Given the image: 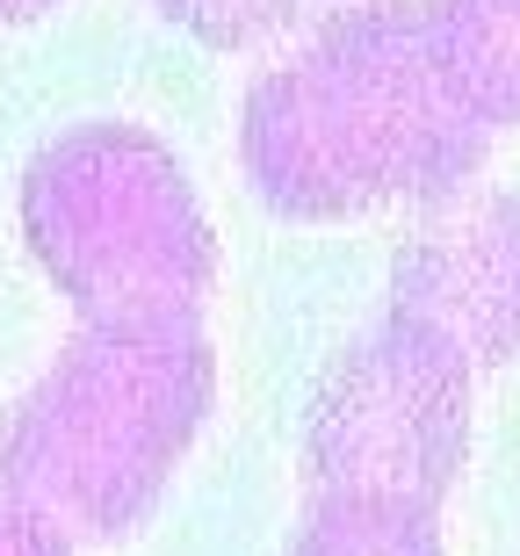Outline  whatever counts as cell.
<instances>
[{
  "label": "cell",
  "mask_w": 520,
  "mask_h": 556,
  "mask_svg": "<svg viewBox=\"0 0 520 556\" xmlns=\"http://www.w3.org/2000/svg\"><path fill=\"white\" fill-rule=\"evenodd\" d=\"M0 556H73V542H65L43 514L0 506Z\"/></svg>",
  "instance_id": "9c48e42d"
},
{
  "label": "cell",
  "mask_w": 520,
  "mask_h": 556,
  "mask_svg": "<svg viewBox=\"0 0 520 556\" xmlns=\"http://www.w3.org/2000/svg\"><path fill=\"white\" fill-rule=\"evenodd\" d=\"M427 59L448 102L484 130H520V0H419Z\"/></svg>",
  "instance_id": "8992f818"
},
{
  "label": "cell",
  "mask_w": 520,
  "mask_h": 556,
  "mask_svg": "<svg viewBox=\"0 0 520 556\" xmlns=\"http://www.w3.org/2000/svg\"><path fill=\"white\" fill-rule=\"evenodd\" d=\"M160 22L188 29L195 43L210 51H246V43H268L282 37L296 15H304V0H152Z\"/></svg>",
  "instance_id": "ba28073f"
},
{
  "label": "cell",
  "mask_w": 520,
  "mask_h": 556,
  "mask_svg": "<svg viewBox=\"0 0 520 556\" xmlns=\"http://www.w3.org/2000/svg\"><path fill=\"white\" fill-rule=\"evenodd\" d=\"M51 8H65V0H0V22H43Z\"/></svg>",
  "instance_id": "30bf717a"
},
{
  "label": "cell",
  "mask_w": 520,
  "mask_h": 556,
  "mask_svg": "<svg viewBox=\"0 0 520 556\" xmlns=\"http://www.w3.org/2000/svg\"><path fill=\"white\" fill-rule=\"evenodd\" d=\"M391 311L427 318L470 369L520 362V195L462 188L434 203L391 261Z\"/></svg>",
  "instance_id": "5b68a950"
},
{
  "label": "cell",
  "mask_w": 520,
  "mask_h": 556,
  "mask_svg": "<svg viewBox=\"0 0 520 556\" xmlns=\"http://www.w3.org/2000/svg\"><path fill=\"white\" fill-rule=\"evenodd\" d=\"M217 405V354L195 318L80 326L0 419V506L65 542H124L160 506Z\"/></svg>",
  "instance_id": "7a4b0ae2"
},
{
  "label": "cell",
  "mask_w": 520,
  "mask_h": 556,
  "mask_svg": "<svg viewBox=\"0 0 520 556\" xmlns=\"http://www.w3.org/2000/svg\"><path fill=\"white\" fill-rule=\"evenodd\" d=\"M290 556H448L434 506L391 492H312Z\"/></svg>",
  "instance_id": "52a82bcc"
},
{
  "label": "cell",
  "mask_w": 520,
  "mask_h": 556,
  "mask_svg": "<svg viewBox=\"0 0 520 556\" xmlns=\"http://www.w3.org/2000/svg\"><path fill=\"white\" fill-rule=\"evenodd\" d=\"M484 138L441 87L419 0L340 8L239 109V160L275 217L333 225L383 203H448L478 181Z\"/></svg>",
  "instance_id": "6da1fadb"
},
{
  "label": "cell",
  "mask_w": 520,
  "mask_h": 556,
  "mask_svg": "<svg viewBox=\"0 0 520 556\" xmlns=\"http://www.w3.org/2000/svg\"><path fill=\"white\" fill-rule=\"evenodd\" d=\"M22 247L80 326L195 318L217 282L210 231L174 144L138 124H80L22 174Z\"/></svg>",
  "instance_id": "3957f363"
},
{
  "label": "cell",
  "mask_w": 520,
  "mask_h": 556,
  "mask_svg": "<svg viewBox=\"0 0 520 556\" xmlns=\"http://www.w3.org/2000/svg\"><path fill=\"white\" fill-rule=\"evenodd\" d=\"M478 369L427 318L383 311L326 362L304 419L312 492H391L441 506L470 463Z\"/></svg>",
  "instance_id": "277c9868"
}]
</instances>
